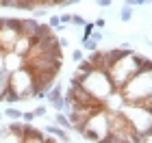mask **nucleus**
Instances as JSON below:
<instances>
[{
  "mask_svg": "<svg viewBox=\"0 0 152 143\" xmlns=\"http://www.w3.org/2000/svg\"><path fill=\"white\" fill-rule=\"evenodd\" d=\"M107 74H109V78H111L113 87L117 91H122L124 87L139 74V57H137V52H126L117 63H113L109 67Z\"/></svg>",
  "mask_w": 152,
  "mask_h": 143,
  "instance_id": "obj_1",
  "label": "nucleus"
},
{
  "mask_svg": "<svg viewBox=\"0 0 152 143\" xmlns=\"http://www.w3.org/2000/svg\"><path fill=\"white\" fill-rule=\"evenodd\" d=\"M124 117L128 119L130 128L135 132H139L143 139H150V130H152V111L146 108L143 104H133V102H126L120 111Z\"/></svg>",
  "mask_w": 152,
  "mask_h": 143,
  "instance_id": "obj_2",
  "label": "nucleus"
},
{
  "mask_svg": "<svg viewBox=\"0 0 152 143\" xmlns=\"http://www.w3.org/2000/svg\"><path fill=\"white\" fill-rule=\"evenodd\" d=\"M80 87L91 95L96 102H104L113 91H117L113 87V83H111V78H109V74L107 72H98V70H94L91 74H87Z\"/></svg>",
  "mask_w": 152,
  "mask_h": 143,
  "instance_id": "obj_3",
  "label": "nucleus"
},
{
  "mask_svg": "<svg viewBox=\"0 0 152 143\" xmlns=\"http://www.w3.org/2000/svg\"><path fill=\"white\" fill-rule=\"evenodd\" d=\"M122 95L126 102L141 104L152 95V72H139L130 83L122 89Z\"/></svg>",
  "mask_w": 152,
  "mask_h": 143,
  "instance_id": "obj_4",
  "label": "nucleus"
},
{
  "mask_svg": "<svg viewBox=\"0 0 152 143\" xmlns=\"http://www.w3.org/2000/svg\"><path fill=\"white\" fill-rule=\"evenodd\" d=\"M9 89L20 95V102L33 100L35 98V74L28 67H22V70L13 72L11 80H9Z\"/></svg>",
  "mask_w": 152,
  "mask_h": 143,
  "instance_id": "obj_5",
  "label": "nucleus"
},
{
  "mask_svg": "<svg viewBox=\"0 0 152 143\" xmlns=\"http://www.w3.org/2000/svg\"><path fill=\"white\" fill-rule=\"evenodd\" d=\"M80 134L87 141H94V143H100L104 137H109V111L107 108L94 113L91 117L87 119V124L80 130Z\"/></svg>",
  "mask_w": 152,
  "mask_h": 143,
  "instance_id": "obj_6",
  "label": "nucleus"
},
{
  "mask_svg": "<svg viewBox=\"0 0 152 143\" xmlns=\"http://www.w3.org/2000/svg\"><path fill=\"white\" fill-rule=\"evenodd\" d=\"M20 37V20L15 17H0V52H13L15 41Z\"/></svg>",
  "mask_w": 152,
  "mask_h": 143,
  "instance_id": "obj_7",
  "label": "nucleus"
},
{
  "mask_svg": "<svg viewBox=\"0 0 152 143\" xmlns=\"http://www.w3.org/2000/svg\"><path fill=\"white\" fill-rule=\"evenodd\" d=\"M22 128H24V124H20V121H13L7 128L2 126L0 128V143H24Z\"/></svg>",
  "mask_w": 152,
  "mask_h": 143,
  "instance_id": "obj_8",
  "label": "nucleus"
},
{
  "mask_svg": "<svg viewBox=\"0 0 152 143\" xmlns=\"http://www.w3.org/2000/svg\"><path fill=\"white\" fill-rule=\"evenodd\" d=\"M46 102H48L52 108H57V113H61V111L65 108V91H63V87H61V85H54L52 89L48 91Z\"/></svg>",
  "mask_w": 152,
  "mask_h": 143,
  "instance_id": "obj_9",
  "label": "nucleus"
},
{
  "mask_svg": "<svg viewBox=\"0 0 152 143\" xmlns=\"http://www.w3.org/2000/svg\"><path fill=\"white\" fill-rule=\"evenodd\" d=\"M39 28H41V22H39V20H35V17H31V20H20V35L31 37L33 41L37 39Z\"/></svg>",
  "mask_w": 152,
  "mask_h": 143,
  "instance_id": "obj_10",
  "label": "nucleus"
},
{
  "mask_svg": "<svg viewBox=\"0 0 152 143\" xmlns=\"http://www.w3.org/2000/svg\"><path fill=\"white\" fill-rule=\"evenodd\" d=\"M2 65H4L7 72L13 74V72H18V70L24 67V57H20V54H15V52H7L4 59H2Z\"/></svg>",
  "mask_w": 152,
  "mask_h": 143,
  "instance_id": "obj_11",
  "label": "nucleus"
},
{
  "mask_svg": "<svg viewBox=\"0 0 152 143\" xmlns=\"http://www.w3.org/2000/svg\"><path fill=\"white\" fill-rule=\"evenodd\" d=\"M33 39L31 37H24V35H20L18 37V41H15V48H13V52L20 54V57H26V54L31 52V48H33Z\"/></svg>",
  "mask_w": 152,
  "mask_h": 143,
  "instance_id": "obj_12",
  "label": "nucleus"
},
{
  "mask_svg": "<svg viewBox=\"0 0 152 143\" xmlns=\"http://www.w3.org/2000/svg\"><path fill=\"white\" fill-rule=\"evenodd\" d=\"M46 132L52 134V137H57V141H61V143H70V132L63 130V128H59V126H48Z\"/></svg>",
  "mask_w": 152,
  "mask_h": 143,
  "instance_id": "obj_13",
  "label": "nucleus"
},
{
  "mask_svg": "<svg viewBox=\"0 0 152 143\" xmlns=\"http://www.w3.org/2000/svg\"><path fill=\"white\" fill-rule=\"evenodd\" d=\"M54 124H57L59 128H63V130H67V132H72L74 130V126H72V121H70V117L61 111V113H54Z\"/></svg>",
  "mask_w": 152,
  "mask_h": 143,
  "instance_id": "obj_14",
  "label": "nucleus"
},
{
  "mask_svg": "<svg viewBox=\"0 0 152 143\" xmlns=\"http://www.w3.org/2000/svg\"><path fill=\"white\" fill-rule=\"evenodd\" d=\"M76 72H78V74H83V76L91 74V72H94V65H91V61H89V59L85 57V59H83L78 65H76Z\"/></svg>",
  "mask_w": 152,
  "mask_h": 143,
  "instance_id": "obj_15",
  "label": "nucleus"
},
{
  "mask_svg": "<svg viewBox=\"0 0 152 143\" xmlns=\"http://www.w3.org/2000/svg\"><path fill=\"white\" fill-rule=\"evenodd\" d=\"M9 80H11V72L0 70V98H2V93L7 89H9Z\"/></svg>",
  "mask_w": 152,
  "mask_h": 143,
  "instance_id": "obj_16",
  "label": "nucleus"
},
{
  "mask_svg": "<svg viewBox=\"0 0 152 143\" xmlns=\"http://www.w3.org/2000/svg\"><path fill=\"white\" fill-rule=\"evenodd\" d=\"M0 102H7V104H15V102H20V95L15 91H11V89H7L2 93V98H0Z\"/></svg>",
  "mask_w": 152,
  "mask_h": 143,
  "instance_id": "obj_17",
  "label": "nucleus"
},
{
  "mask_svg": "<svg viewBox=\"0 0 152 143\" xmlns=\"http://www.w3.org/2000/svg\"><path fill=\"white\" fill-rule=\"evenodd\" d=\"M130 17H133V7L122 4V9H120V20H122V22H130Z\"/></svg>",
  "mask_w": 152,
  "mask_h": 143,
  "instance_id": "obj_18",
  "label": "nucleus"
},
{
  "mask_svg": "<svg viewBox=\"0 0 152 143\" xmlns=\"http://www.w3.org/2000/svg\"><path fill=\"white\" fill-rule=\"evenodd\" d=\"M22 113L24 111H18V108H4V117H9L13 121H20L22 119Z\"/></svg>",
  "mask_w": 152,
  "mask_h": 143,
  "instance_id": "obj_19",
  "label": "nucleus"
},
{
  "mask_svg": "<svg viewBox=\"0 0 152 143\" xmlns=\"http://www.w3.org/2000/svg\"><path fill=\"white\" fill-rule=\"evenodd\" d=\"M137 57H139V72H152V61L141 54H137Z\"/></svg>",
  "mask_w": 152,
  "mask_h": 143,
  "instance_id": "obj_20",
  "label": "nucleus"
},
{
  "mask_svg": "<svg viewBox=\"0 0 152 143\" xmlns=\"http://www.w3.org/2000/svg\"><path fill=\"white\" fill-rule=\"evenodd\" d=\"M83 50H87V52H96V50H98V44H96L94 39L85 37V39H83Z\"/></svg>",
  "mask_w": 152,
  "mask_h": 143,
  "instance_id": "obj_21",
  "label": "nucleus"
},
{
  "mask_svg": "<svg viewBox=\"0 0 152 143\" xmlns=\"http://www.w3.org/2000/svg\"><path fill=\"white\" fill-rule=\"evenodd\" d=\"M85 24H87V20L83 17V15H78V13H74V15H72V26H78V28H85Z\"/></svg>",
  "mask_w": 152,
  "mask_h": 143,
  "instance_id": "obj_22",
  "label": "nucleus"
},
{
  "mask_svg": "<svg viewBox=\"0 0 152 143\" xmlns=\"http://www.w3.org/2000/svg\"><path fill=\"white\" fill-rule=\"evenodd\" d=\"M83 59H85V52H83L80 48H74V52H72V61H74L76 65H78V63H80Z\"/></svg>",
  "mask_w": 152,
  "mask_h": 143,
  "instance_id": "obj_23",
  "label": "nucleus"
},
{
  "mask_svg": "<svg viewBox=\"0 0 152 143\" xmlns=\"http://www.w3.org/2000/svg\"><path fill=\"white\" fill-rule=\"evenodd\" d=\"M124 4H128V7H141V4H152V0H124Z\"/></svg>",
  "mask_w": 152,
  "mask_h": 143,
  "instance_id": "obj_24",
  "label": "nucleus"
},
{
  "mask_svg": "<svg viewBox=\"0 0 152 143\" xmlns=\"http://www.w3.org/2000/svg\"><path fill=\"white\" fill-rule=\"evenodd\" d=\"M72 15H74V13H61V15H59L61 24H63V26H70V24H72Z\"/></svg>",
  "mask_w": 152,
  "mask_h": 143,
  "instance_id": "obj_25",
  "label": "nucleus"
},
{
  "mask_svg": "<svg viewBox=\"0 0 152 143\" xmlns=\"http://www.w3.org/2000/svg\"><path fill=\"white\" fill-rule=\"evenodd\" d=\"M22 121H24V124H33V121H35V113H33V111L22 113Z\"/></svg>",
  "mask_w": 152,
  "mask_h": 143,
  "instance_id": "obj_26",
  "label": "nucleus"
},
{
  "mask_svg": "<svg viewBox=\"0 0 152 143\" xmlns=\"http://www.w3.org/2000/svg\"><path fill=\"white\" fill-rule=\"evenodd\" d=\"M102 37H104V35H102V30H98V28H94V33L89 35V39H94L96 44H100V41H102Z\"/></svg>",
  "mask_w": 152,
  "mask_h": 143,
  "instance_id": "obj_27",
  "label": "nucleus"
},
{
  "mask_svg": "<svg viewBox=\"0 0 152 143\" xmlns=\"http://www.w3.org/2000/svg\"><path fill=\"white\" fill-rule=\"evenodd\" d=\"M100 143H128V141H122V139H117V137H113V134H109V137H104Z\"/></svg>",
  "mask_w": 152,
  "mask_h": 143,
  "instance_id": "obj_28",
  "label": "nucleus"
},
{
  "mask_svg": "<svg viewBox=\"0 0 152 143\" xmlns=\"http://www.w3.org/2000/svg\"><path fill=\"white\" fill-rule=\"evenodd\" d=\"M94 28H96V26H94V22H87V24H85V28H83V30H85V35H83V39L91 35V33H94Z\"/></svg>",
  "mask_w": 152,
  "mask_h": 143,
  "instance_id": "obj_29",
  "label": "nucleus"
},
{
  "mask_svg": "<svg viewBox=\"0 0 152 143\" xmlns=\"http://www.w3.org/2000/svg\"><path fill=\"white\" fill-rule=\"evenodd\" d=\"M33 113H35V117H46V115H48V108H46V106H37Z\"/></svg>",
  "mask_w": 152,
  "mask_h": 143,
  "instance_id": "obj_30",
  "label": "nucleus"
},
{
  "mask_svg": "<svg viewBox=\"0 0 152 143\" xmlns=\"http://www.w3.org/2000/svg\"><path fill=\"white\" fill-rule=\"evenodd\" d=\"M46 13H48V9H44V7H37V9L33 11V15H35V20H37V17H46Z\"/></svg>",
  "mask_w": 152,
  "mask_h": 143,
  "instance_id": "obj_31",
  "label": "nucleus"
},
{
  "mask_svg": "<svg viewBox=\"0 0 152 143\" xmlns=\"http://www.w3.org/2000/svg\"><path fill=\"white\" fill-rule=\"evenodd\" d=\"M48 26H50V28H59V26H61L59 15H52V17H50V24H48Z\"/></svg>",
  "mask_w": 152,
  "mask_h": 143,
  "instance_id": "obj_32",
  "label": "nucleus"
},
{
  "mask_svg": "<svg viewBox=\"0 0 152 143\" xmlns=\"http://www.w3.org/2000/svg\"><path fill=\"white\" fill-rule=\"evenodd\" d=\"M96 4H98L100 9H109V7L113 4V0H96Z\"/></svg>",
  "mask_w": 152,
  "mask_h": 143,
  "instance_id": "obj_33",
  "label": "nucleus"
},
{
  "mask_svg": "<svg viewBox=\"0 0 152 143\" xmlns=\"http://www.w3.org/2000/svg\"><path fill=\"white\" fill-rule=\"evenodd\" d=\"M94 26H96V28H98V30H102V28H104V26H107V20H104V17H98V20H96V22H94Z\"/></svg>",
  "mask_w": 152,
  "mask_h": 143,
  "instance_id": "obj_34",
  "label": "nucleus"
},
{
  "mask_svg": "<svg viewBox=\"0 0 152 143\" xmlns=\"http://www.w3.org/2000/svg\"><path fill=\"white\" fill-rule=\"evenodd\" d=\"M76 2H83V0H67V4H65V7H70V4H76Z\"/></svg>",
  "mask_w": 152,
  "mask_h": 143,
  "instance_id": "obj_35",
  "label": "nucleus"
},
{
  "mask_svg": "<svg viewBox=\"0 0 152 143\" xmlns=\"http://www.w3.org/2000/svg\"><path fill=\"white\" fill-rule=\"evenodd\" d=\"M2 59H4V54L0 52V70H4V65H2Z\"/></svg>",
  "mask_w": 152,
  "mask_h": 143,
  "instance_id": "obj_36",
  "label": "nucleus"
},
{
  "mask_svg": "<svg viewBox=\"0 0 152 143\" xmlns=\"http://www.w3.org/2000/svg\"><path fill=\"white\" fill-rule=\"evenodd\" d=\"M0 121H2V115H0Z\"/></svg>",
  "mask_w": 152,
  "mask_h": 143,
  "instance_id": "obj_37",
  "label": "nucleus"
}]
</instances>
